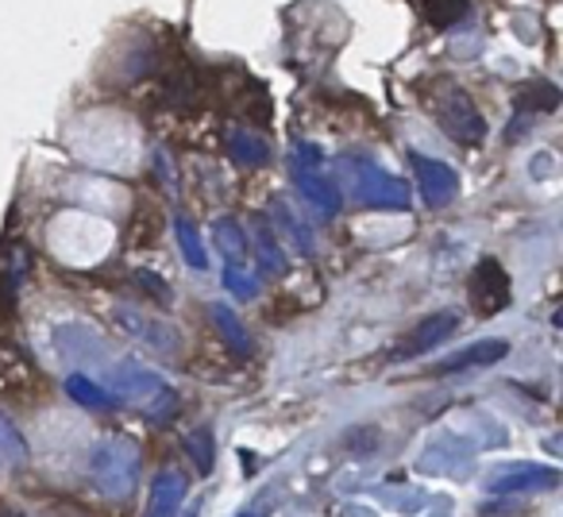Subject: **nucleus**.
<instances>
[{
    "instance_id": "nucleus-2",
    "label": "nucleus",
    "mask_w": 563,
    "mask_h": 517,
    "mask_svg": "<svg viewBox=\"0 0 563 517\" xmlns=\"http://www.w3.org/2000/svg\"><path fill=\"white\" fill-rule=\"evenodd\" d=\"M455 324H460V317H455V314H432V317H424V321L417 324V329L409 332V337L401 340L398 348H394V360H417V355H424L429 348L444 344V340L455 332Z\"/></svg>"
},
{
    "instance_id": "nucleus-3",
    "label": "nucleus",
    "mask_w": 563,
    "mask_h": 517,
    "mask_svg": "<svg viewBox=\"0 0 563 517\" xmlns=\"http://www.w3.org/2000/svg\"><path fill=\"white\" fill-rule=\"evenodd\" d=\"M506 352H509L506 340H483L478 348H467V352L452 355V360H444L440 367H432L429 375H452V371H463V367H490V363H498Z\"/></svg>"
},
{
    "instance_id": "nucleus-1",
    "label": "nucleus",
    "mask_w": 563,
    "mask_h": 517,
    "mask_svg": "<svg viewBox=\"0 0 563 517\" xmlns=\"http://www.w3.org/2000/svg\"><path fill=\"white\" fill-rule=\"evenodd\" d=\"M509 301V278L506 271L498 267V263H490L486 258L483 267L475 271V278H471V306L478 309V317H494L501 306Z\"/></svg>"
}]
</instances>
